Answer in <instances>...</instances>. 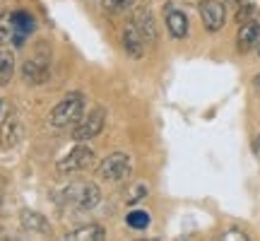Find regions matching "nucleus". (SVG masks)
I'll return each instance as SVG.
<instances>
[{"mask_svg":"<svg viewBox=\"0 0 260 241\" xmlns=\"http://www.w3.org/2000/svg\"><path fill=\"white\" fill-rule=\"evenodd\" d=\"M15 75V53L10 48H0V87L10 84Z\"/></svg>","mask_w":260,"mask_h":241,"instance_id":"nucleus-16","label":"nucleus"},{"mask_svg":"<svg viewBox=\"0 0 260 241\" xmlns=\"http://www.w3.org/2000/svg\"><path fill=\"white\" fill-rule=\"evenodd\" d=\"M125 224L130 229H145V227H149V215L145 210H130L125 215Z\"/></svg>","mask_w":260,"mask_h":241,"instance_id":"nucleus-18","label":"nucleus"},{"mask_svg":"<svg viewBox=\"0 0 260 241\" xmlns=\"http://www.w3.org/2000/svg\"><path fill=\"white\" fill-rule=\"evenodd\" d=\"M133 24L138 27V32L142 34V39L147 41L149 46H154L159 41V27L154 15L149 12V8H135L133 12Z\"/></svg>","mask_w":260,"mask_h":241,"instance_id":"nucleus-9","label":"nucleus"},{"mask_svg":"<svg viewBox=\"0 0 260 241\" xmlns=\"http://www.w3.org/2000/svg\"><path fill=\"white\" fill-rule=\"evenodd\" d=\"M65 239L68 241H102V239H106V229H104L102 224H82V227H77V229L65 234Z\"/></svg>","mask_w":260,"mask_h":241,"instance_id":"nucleus-15","label":"nucleus"},{"mask_svg":"<svg viewBox=\"0 0 260 241\" xmlns=\"http://www.w3.org/2000/svg\"><path fill=\"white\" fill-rule=\"evenodd\" d=\"M200 19H203V27L214 34V32H219V29L226 24V5L219 3V0H200Z\"/></svg>","mask_w":260,"mask_h":241,"instance_id":"nucleus-7","label":"nucleus"},{"mask_svg":"<svg viewBox=\"0 0 260 241\" xmlns=\"http://www.w3.org/2000/svg\"><path fill=\"white\" fill-rule=\"evenodd\" d=\"M149 195V186L145 184V181H135V184L130 186L128 195H125V203L128 205H140L142 200H147Z\"/></svg>","mask_w":260,"mask_h":241,"instance_id":"nucleus-17","label":"nucleus"},{"mask_svg":"<svg viewBox=\"0 0 260 241\" xmlns=\"http://www.w3.org/2000/svg\"><path fill=\"white\" fill-rule=\"evenodd\" d=\"M60 203H68L73 207H80V210H92L96 205L102 203V191L96 184H73L63 188L60 193Z\"/></svg>","mask_w":260,"mask_h":241,"instance_id":"nucleus-2","label":"nucleus"},{"mask_svg":"<svg viewBox=\"0 0 260 241\" xmlns=\"http://www.w3.org/2000/svg\"><path fill=\"white\" fill-rule=\"evenodd\" d=\"M19 224H22V229L29 234H41V236L53 234V227H51V222L46 220V215L37 213V210H22V213H19Z\"/></svg>","mask_w":260,"mask_h":241,"instance_id":"nucleus-13","label":"nucleus"},{"mask_svg":"<svg viewBox=\"0 0 260 241\" xmlns=\"http://www.w3.org/2000/svg\"><path fill=\"white\" fill-rule=\"evenodd\" d=\"M260 44V17H253L248 22H243L239 34H236V46L241 53H248L253 48H258Z\"/></svg>","mask_w":260,"mask_h":241,"instance_id":"nucleus-12","label":"nucleus"},{"mask_svg":"<svg viewBox=\"0 0 260 241\" xmlns=\"http://www.w3.org/2000/svg\"><path fill=\"white\" fill-rule=\"evenodd\" d=\"M84 106H87L84 94H80V92L68 94L63 102H58L56 106H53V111L48 113V126L53 130L73 128L75 123L84 116Z\"/></svg>","mask_w":260,"mask_h":241,"instance_id":"nucleus-1","label":"nucleus"},{"mask_svg":"<svg viewBox=\"0 0 260 241\" xmlns=\"http://www.w3.org/2000/svg\"><path fill=\"white\" fill-rule=\"evenodd\" d=\"M96 174L104 178V181H111V184H123L128 181L130 174H133V159L125 152H113L109 157H104L99 162V169Z\"/></svg>","mask_w":260,"mask_h":241,"instance_id":"nucleus-3","label":"nucleus"},{"mask_svg":"<svg viewBox=\"0 0 260 241\" xmlns=\"http://www.w3.org/2000/svg\"><path fill=\"white\" fill-rule=\"evenodd\" d=\"M222 239H236V241H246V239H251V236H248V232H243V229H236V227H232V229H226V232L222 234Z\"/></svg>","mask_w":260,"mask_h":241,"instance_id":"nucleus-21","label":"nucleus"},{"mask_svg":"<svg viewBox=\"0 0 260 241\" xmlns=\"http://www.w3.org/2000/svg\"><path fill=\"white\" fill-rule=\"evenodd\" d=\"M96 159V155H94L92 147H87V145H77V147H73L65 157L58 159V174H63V176H70V174H80V171H84V169L92 167V162Z\"/></svg>","mask_w":260,"mask_h":241,"instance_id":"nucleus-5","label":"nucleus"},{"mask_svg":"<svg viewBox=\"0 0 260 241\" xmlns=\"http://www.w3.org/2000/svg\"><path fill=\"white\" fill-rule=\"evenodd\" d=\"M24 138V126L19 113L8 111L5 118L0 120V147L3 149H15Z\"/></svg>","mask_w":260,"mask_h":241,"instance_id":"nucleus-6","label":"nucleus"},{"mask_svg":"<svg viewBox=\"0 0 260 241\" xmlns=\"http://www.w3.org/2000/svg\"><path fill=\"white\" fill-rule=\"evenodd\" d=\"M19 75H22L24 84H29V87H41V84H46L48 80H51V68H48L46 61L29 58V61H24V63H22Z\"/></svg>","mask_w":260,"mask_h":241,"instance_id":"nucleus-8","label":"nucleus"},{"mask_svg":"<svg viewBox=\"0 0 260 241\" xmlns=\"http://www.w3.org/2000/svg\"><path fill=\"white\" fill-rule=\"evenodd\" d=\"M164 24H167L169 34L174 39H186L188 32H190V22H188L186 12L178 10L176 5H171V3L164 5Z\"/></svg>","mask_w":260,"mask_h":241,"instance_id":"nucleus-10","label":"nucleus"},{"mask_svg":"<svg viewBox=\"0 0 260 241\" xmlns=\"http://www.w3.org/2000/svg\"><path fill=\"white\" fill-rule=\"evenodd\" d=\"M10 19H12V29H15V48H19L27 41L29 34L37 32V19H34V15H29L27 10L10 12Z\"/></svg>","mask_w":260,"mask_h":241,"instance_id":"nucleus-11","label":"nucleus"},{"mask_svg":"<svg viewBox=\"0 0 260 241\" xmlns=\"http://www.w3.org/2000/svg\"><path fill=\"white\" fill-rule=\"evenodd\" d=\"M246 3H251V0H224V5H229V8L239 10L241 5H246Z\"/></svg>","mask_w":260,"mask_h":241,"instance_id":"nucleus-22","label":"nucleus"},{"mask_svg":"<svg viewBox=\"0 0 260 241\" xmlns=\"http://www.w3.org/2000/svg\"><path fill=\"white\" fill-rule=\"evenodd\" d=\"M253 17H255V3H253V0L236 10V19H239V24H243V22H248V19H253Z\"/></svg>","mask_w":260,"mask_h":241,"instance_id":"nucleus-20","label":"nucleus"},{"mask_svg":"<svg viewBox=\"0 0 260 241\" xmlns=\"http://www.w3.org/2000/svg\"><path fill=\"white\" fill-rule=\"evenodd\" d=\"M255 149H258V152H260V138L255 140Z\"/></svg>","mask_w":260,"mask_h":241,"instance_id":"nucleus-24","label":"nucleus"},{"mask_svg":"<svg viewBox=\"0 0 260 241\" xmlns=\"http://www.w3.org/2000/svg\"><path fill=\"white\" fill-rule=\"evenodd\" d=\"M121 44H123V51H125L130 58H142V56H145L147 41L142 39V34L138 32V27H135V24H125V27H123Z\"/></svg>","mask_w":260,"mask_h":241,"instance_id":"nucleus-14","label":"nucleus"},{"mask_svg":"<svg viewBox=\"0 0 260 241\" xmlns=\"http://www.w3.org/2000/svg\"><path fill=\"white\" fill-rule=\"evenodd\" d=\"M133 3L135 0H102V8L109 12H125L133 8Z\"/></svg>","mask_w":260,"mask_h":241,"instance_id":"nucleus-19","label":"nucleus"},{"mask_svg":"<svg viewBox=\"0 0 260 241\" xmlns=\"http://www.w3.org/2000/svg\"><path fill=\"white\" fill-rule=\"evenodd\" d=\"M106 126V109L104 106H94L89 113H84L82 118L73 126V140L75 142H87L94 140Z\"/></svg>","mask_w":260,"mask_h":241,"instance_id":"nucleus-4","label":"nucleus"},{"mask_svg":"<svg viewBox=\"0 0 260 241\" xmlns=\"http://www.w3.org/2000/svg\"><path fill=\"white\" fill-rule=\"evenodd\" d=\"M253 89H255V94L260 97V73L255 75V77H253Z\"/></svg>","mask_w":260,"mask_h":241,"instance_id":"nucleus-23","label":"nucleus"}]
</instances>
